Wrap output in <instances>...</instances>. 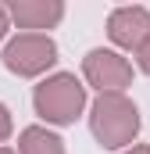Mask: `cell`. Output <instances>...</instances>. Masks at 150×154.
Here are the masks:
<instances>
[{"instance_id":"obj_1","label":"cell","mask_w":150,"mask_h":154,"mask_svg":"<svg viewBox=\"0 0 150 154\" xmlns=\"http://www.w3.org/2000/svg\"><path fill=\"white\" fill-rule=\"evenodd\" d=\"M140 125H143L140 108L125 93H100L89 108V129H93V136L104 151L132 147V140L140 136Z\"/></svg>"},{"instance_id":"obj_2","label":"cell","mask_w":150,"mask_h":154,"mask_svg":"<svg viewBox=\"0 0 150 154\" xmlns=\"http://www.w3.org/2000/svg\"><path fill=\"white\" fill-rule=\"evenodd\" d=\"M32 108L46 125H75L86 108V86L72 72H54L32 90Z\"/></svg>"},{"instance_id":"obj_3","label":"cell","mask_w":150,"mask_h":154,"mask_svg":"<svg viewBox=\"0 0 150 154\" xmlns=\"http://www.w3.org/2000/svg\"><path fill=\"white\" fill-rule=\"evenodd\" d=\"M4 68L18 79H36L46 68L57 65V43L46 32H18L14 39H7L4 54H0Z\"/></svg>"},{"instance_id":"obj_4","label":"cell","mask_w":150,"mask_h":154,"mask_svg":"<svg viewBox=\"0 0 150 154\" xmlns=\"http://www.w3.org/2000/svg\"><path fill=\"white\" fill-rule=\"evenodd\" d=\"M82 75L100 93H125V86H132V65L118 50L97 47V50H89L82 57Z\"/></svg>"},{"instance_id":"obj_5","label":"cell","mask_w":150,"mask_h":154,"mask_svg":"<svg viewBox=\"0 0 150 154\" xmlns=\"http://www.w3.org/2000/svg\"><path fill=\"white\" fill-rule=\"evenodd\" d=\"M107 36L114 47L122 50H140L150 39V11L140 4H129V7H114L111 18H107Z\"/></svg>"},{"instance_id":"obj_6","label":"cell","mask_w":150,"mask_h":154,"mask_svg":"<svg viewBox=\"0 0 150 154\" xmlns=\"http://www.w3.org/2000/svg\"><path fill=\"white\" fill-rule=\"evenodd\" d=\"M7 14H11V22L18 29L43 32V29H54L64 18V4L61 0H11Z\"/></svg>"},{"instance_id":"obj_7","label":"cell","mask_w":150,"mask_h":154,"mask_svg":"<svg viewBox=\"0 0 150 154\" xmlns=\"http://www.w3.org/2000/svg\"><path fill=\"white\" fill-rule=\"evenodd\" d=\"M18 154H64V140L43 125H25L18 133Z\"/></svg>"},{"instance_id":"obj_8","label":"cell","mask_w":150,"mask_h":154,"mask_svg":"<svg viewBox=\"0 0 150 154\" xmlns=\"http://www.w3.org/2000/svg\"><path fill=\"white\" fill-rule=\"evenodd\" d=\"M14 133V122H11V111H7V104H0V147H4V140Z\"/></svg>"},{"instance_id":"obj_9","label":"cell","mask_w":150,"mask_h":154,"mask_svg":"<svg viewBox=\"0 0 150 154\" xmlns=\"http://www.w3.org/2000/svg\"><path fill=\"white\" fill-rule=\"evenodd\" d=\"M136 61H140V68H143V72L150 75V39L143 43V47H140V50H136Z\"/></svg>"},{"instance_id":"obj_10","label":"cell","mask_w":150,"mask_h":154,"mask_svg":"<svg viewBox=\"0 0 150 154\" xmlns=\"http://www.w3.org/2000/svg\"><path fill=\"white\" fill-rule=\"evenodd\" d=\"M7 29H11V14H7V4H0V39L7 36Z\"/></svg>"},{"instance_id":"obj_11","label":"cell","mask_w":150,"mask_h":154,"mask_svg":"<svg viewBox=\"0 0 150 154\" xmlns=\"http://www.w3.org/2000/svg\"><path fill=\"white\" fill-rule=\"evenodd\" d=\"M125 154H150V147H147V143H136V147H129Z\"/></svg>"},{"instance_id":"obj_12","label":"cell","mask_w":150,"mask_h":154,"mask_svg":"<svg viewBox=\"0 0 150 154\" xmlns=\"http://www.w3.org/2000/svg\"><path fill=\"white\" fill-rule=\"evenodd\" d=\"M0 154H14V151H11V147H0Z\"/></svg>"}]
</instances>
